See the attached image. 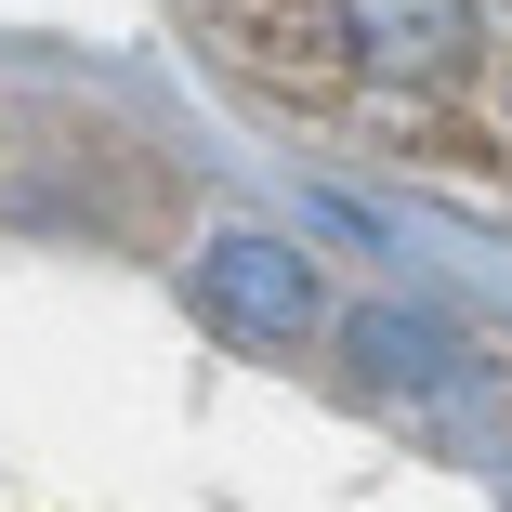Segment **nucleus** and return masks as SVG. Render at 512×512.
<instances>
[{
  "label": "nucleus",
  "mask_w": 512,
  "mask_h": 512,
  "mask_svg": "<svg viewBox=\"0 0 512 512\" xmlns=\"http://www.w3.org/2000/svg\"><path fill=\"white\" fill-rule=\"evenodd\" d=\"M197 302H211L237 342H263V355H302L329 329V276L302 263L289 237H263V224H224L211 250H197Z\"/></svg>",
  "instance_id": "1"
}]
</instances>
